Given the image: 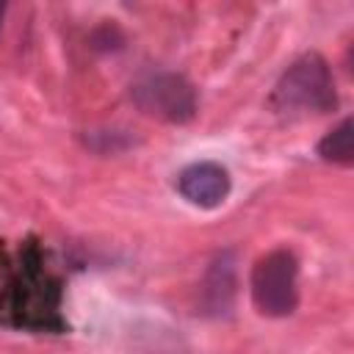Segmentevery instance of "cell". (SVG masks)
I'll return each instance as SVG.
<instances>
[{"label":"cell","mask_w":354,"mask_h":354,"mask_svg":"<svg viewBox=\"0 0 354 354\" xmlns=\"http://www.w3.org/2000/svg\"><path fill=\"white\" fill-rule=\"evenodd\" d=\"M133 105L158 122L183 124L196 113V88L174 72H155L130 86Z\"/></svg>","instance_id":"obj_3"},{"label":"cell","mask_w":354,"mask_h":354,"mask_svg":"<svg viewBox=\"0 0 354 354\" xmlns=\"http://www.w3.org/2000/svg\"><path fill=\"white\" fill-rule=\"evenodd\" d=\"M238 260H235V252L232 249H224L218 252L205 277H202V285H199V310L205 315H227L232 310V301H235V268Z\"/></svg>","instance_id":"obj_4"},{"label":"cell","mask_w":354,"mask_h":354,"mask_svg":"<svg viewBox=\"0 0 354 354\" xmlns=\"http://www.w3.org/2000/svg\"><path fill=\"white\" fill-rule=\"evenodd\" d=\"M177 191L183 194L185 202H191L196 207H216L230 194V174L224 166H218L213 160H202V163H194L180 171Z\"/></svg>","instance_id":"obj_5"},{"label":"cell","mask_w":354,"mask_h":354,"mask_svg":"<svg viewBox=\"0 0 354 354\" xmlns=\"http://www.w3.org/2000/svg\"><path fill=\"white\" fill-rule=\"evenodd\" d=\"M3 14H6V6L0 3V25H3Z\"/></svg>","instance_id":"obj_7"},{"label":"cell","mask_w":354,"mask_h":354,"mask_svg":"<svg viewBox=\"0 0 354 354\" xmlns=\"http://www.w3.org/2000/svg\"><path fill=\"white\" fill-rule=\"evenodd\" d=\"M318 155L326 163L337 166H351L354 163V122L343 119L337 127H332L321 141H318Z\"/></svg>","instance_id":"obj_6"},{"label":"cell","mask_w":354,"mask_h":354,"mask_svg":"<svg viewBox=\"0 0 354 354\" xmlns=\"http://www.w3.org/2000/svg\"><path fill=\"white\" fill-rule=\"evenodd\" d=\"M271 102L279 111H315L324 113L335 108V80L329 64L318 53H307L293 61L274 86Z\"/></svg>","instance_id":"obj_1"},{"label":"cell","mask_w":354,"mask_h":354,"mask_svg":"<svg viewBox=\"0 0 354 354\" xmlns=\"http://www.w3.org/2000/svg\"><path fill=\"white\" fill-rule=\"evenodd\" d=\"M249 290L260 315L268 318L290 315L299 304V263L293 252L274 249L263 254L252 268Z\"/></svg>","instance_id":"obj_2"}]
</instances>
